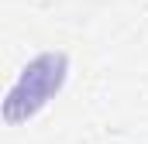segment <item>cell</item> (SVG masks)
Listing matches in <instances>:
<instances>
[{
    "label": "cell",
    "mask_w": 148,
    "mask_h": 144,
    "mask_svg": "<svg viewBox=\"0 0 148 144\" xmlns=\"http://www.w3.org/2000/svg\"><path fill=\"white\" fill-rule=\"evenodd\" d=\"M66 69H69V62H66L62 52H45V55H38L35 62H28V69L21 72V79L14 82V89H10V96L3 103L7 124H21L31 113H38L62 89Z\"/></svg>",
    "instance_id": "6da1fadb"
}]
</instances>
